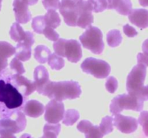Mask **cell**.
<instances>
[{
    "label": "cell",
    "instance_id": "obj_1",
    "mask_svg": "<svg viewBox=\"0 0 148 138\" xmlns=\"http://www.w3.org/2000/svg\"><path fill=\"white\" fill-rule=\"evenodd\" d=\"M82 93L79 83L74 80L53 82L49 81L42 91V95L49 99L62 101L66 99H75Z\"/></svg>",
    "mask_w": 148,
    "mask_h": 138
},
{
    "label": "cell",
    "instance_id": "obj_2",
    "mask_svg": "<svg viewBox=\"0 0 148 138\" xmlns=\"http://www.w3.org/2000/svg\"><path fill=\"white\" fill-rule=\"evenodd\" d=\"M88 9H91L88 1L83 0H62L59 6L64 21L70 27H76L79 17Z\"/></svg>",
    "mask_w": 148,
    "mask_h": 138
},
{
    "label": "cell",
    "instance_id": "obj_3",
    "mask_svg": "<svg viewBox=\"0 0 148 138\" xmlns=\"http://www.w3.org/2000/svg\"><path fill=\"white\" fill-rule=\"evenodd\" d=\"M53 46L56 55L66 57L72 63H77L82 58V50L77 40L60 38L54 42Z\"/></svg>",
    "mask_w": 148,
    "mask_h": 138
},
{
    "label": "cell",
    "instance_id": "obj_4",
    "mask_svg": "<svg viewBox=\"0 0 148 138\" xmlns=\"http://www.w3.org/2000/svg\"><path fill=\"white\" fill-rule=\"evenodd\" d=\"M0 102L10 110L20 108L24 103V96L17 88L5 80H0Z\"/></svg>",
    "mask_w": 148,
    "mask_h": 138
},
{
    "label": "cell",
    "instance_id": "obj_5",
    "mask_svg": "<svg viewBox=\"0 0 148 138\" xmlns=\"http://www.w3.org/2000/svg\"><path fill=\"white\" fill-rule=\"evenodd\" d=\"M79 41L85 48L94 54H101L104 49L103 34L98 27L89 26L85 32L79 36Z\"/></svg>",
    "mask_w": 148,
    "mask_h": 138
},
{
    "label": "cell",
    "instance_id": "obj_6",
    "mask_svg": "<svg viewBox=\"0 0 148 138\" xmlns=\"http://www.w3.org/2000/svg\"><path fill=\"white\" fill-rule=\"evenodd\" d=\"M144 107V101L130 94L118 95L113 99L110 104V112L113 114H120L124 109L141 112Z\"/></svg>",
    "mask_w": 148,
    "mask_h": 138
},
{
    "label": "cell",
    "instance_id": "obj_7",
    "mask_svg": "<svg viewBox=\"0 0 148 138\" xmlns=\"http://www.w3.org/2000/svg\"><path fill=\"white\" fill-rule=\"evenodd\" d=\"M146 67L142 64H137L132 69L127 80V90L129 94L137 98V96L144 88L146 78Z\"/></svg>",
    "mask_w": 148,
    "mask_h": 138
},
{
    "label": "cell",
    "instance_id": "obj_8",
    "mask_svg": "<svg viewBox=\"0 0 148 138\" xmlns=\"http://www.w3.org/2000/svg\"><path fill=\"white\" fill-rule=\"evenodd\" d=\"M81 68L85 73L97 78H105L111 73V66L107 62L94 57H88L81 64Z\"/></svg>",
    "mask_w": 148,
    "mask_h": 138
},
{
    "label": "cell",
    "instance_id": "obj_9",
    "mask_svg": "<svg viewBox=\"0 0 148 138\" xmlns=\"http://www.w3.org/2000/svg\"><path fill=\"white\" fill-rule=\"evenodd\" d=\"M26 118L20 111L16 112L15 118H4L0 119V135H14L25 129L26 126Z\"/></svg>",
    "mask_w": 148,
    "mask_h": 138
},
{
    "label": "cell",
    "instance_id": "obj_10",
    "mask_svg": "<svg viewBox=\"0 0 148 138\" xmlns=\"http://www.w3.org/2000/svg\"><path fill=\"white\" fill-rule=\"evenodd\" d=\"M64 105L62 101L51 99L45 108V120L49 124H57L63 119Z\"/></svg>",
    "mask_w": 148,
    "mask_h": 138
},
{
    "label": "cell",
    "instance_id": "obj_11",
    "mask_svg": "<svg viewBox=\"0 0 148 138\" xmlns=\"http://www.w3.org/2000/svg\"><path fill=\"white\" fill-rule=\"evenodd\" d=\"M114 125L122 133L131 134L138 127L137 119L132 116H124L121 114H114Z\"/></svg>",
    "mask_w": 148,
    "mask_h": 138
},
{
    "label": "cell",
    "instance_id": "obj_12",
    "mask_svg": "<svg viewBox=\"0 0 148 138\" xmlns=\"http://www.w3.org/2000/svg\"><path fill=\"white\" fill-rule=\"evenodd\" d=\"M11 38L18 43H24L31 46L35 43L34 34L30 31H25L17 22L13 23L10 31Z\"/></svg>",
    "mask_w": 148,
    "mask_h": 138
},
{
    "label": "cell",
    "instance_id": "obj_13",
    "mask_svg": "<svg viewBox=\"0 0 148 138\" xmlns=\"http://www.w3.org/2000/svg\"><path fill=\"white\" fill-rule=\"evenodd\" d=\"M12 80L15 85L17 90L23 94L24 97L28 96L36 90L34 81H31L21 75L14 74L12 76Z\"/></svg>",
    "mask_w": 148,
    "mask_h": 138
},
{
    "label": "cell",
    "instance_id": "obj_14",
    "mask_svg": "<svg viewBox=\"0 0 148 138\" xmlns=\"http://www.w3.org/2000/svg\"><path fill=\"white\" fill-rule=\"evenodd\" d=\"M13 10L16 21L19 24H26L31 20V13L29 10L28 6L21 0H14Z\"/></svg>",
    "mask_w": 148,
    "mask_h": 138
},
{
    "label": "cell",
    "instance_id": "obj_15",
    "mask_svg": "<svg viewBox=\"0 0 148 138\" xmlns=\"http://www.w3.org/2000/svg\"><path fill=\"white\" fill-rule=\"evenodd\" d=\"M33 77H34V83L36 85V91L39 94H41L43 89L50 81L49 72L43 66H38L35 68Z\"/></svg>",
    "mask_w": 148,
    "mask_h": 138
},
{
    "label": "cell",
    "instance_id": "obj_16",
    "mask_svg": "<svg viewBox=\"0 0 148 138\" xmlns=\"http://www.w3.org/2000/svg\"><path fill=\"white\" fill-rule=\"evenodd\" d=\"M129 20L133 24L141 29L148 27V10L134 9L129 14Z\"/></svg>",
    "mask_w": 148,
    "mask_h": 138
},
{
    "label": "cell",
    "instance_id": "obj_17",
    "mask_svg": "<svg viewBox=\"0 0 148 138\" xmlns=\"http://www.w3.org/2000/svg\"><path fill=\"white\" fill-rule=\"evenodd\" d=\"M77 129L85 135V138H103L104 136L99 126H94L88 120H82L77 124Z\"/></svg>",
    "mask_w": 148,
    "mask_h": 138
},
{
    "label": "cell",
    "instance_id": "obj_18",
    "mask_svg": "<svg viewBox=\"0 0 148 138\" xmlns=\"http://www.w3.org/2000/svg\"><path fill=\"white\" fill-rule=\"evenodd\" d=\"M107 9H115L121 15H129L132 10L131 0H106Z\"/></svg>",
    "mask_w": 148,
    "mask_h": 138
},
{
    "label": "cell",
    "instance_id": "obj_19",
    "mask_svg": "<svg viewBox=\"0 0 148 138\" xmlns=\"http://www.w3.org/2000/svg\"><path fill=\"white\" fill-rule=\"evenodd\" d=\"M45 108L43 103L36 100H30L26 102L23 107L25 114L30 117L36 118L42 115L44 112Z\"/></svg>",
    "mask_w": 148,
    "mask_h": 138
},
{
    "label": "cell",
    "instance_id": "obj_20",
    "mask_svg": "<svg viewBox=\"0 0 148 138\" xmlns=\"http://www.w3.org/2000/svg\"><path fill=\"white\" fill-rule=\"evenodd\" d=\"M31 46L18 43L15 48V57L21 61H27L31 57Z\"/></svg>",
    "mask_w": 148,
    "mask_h": 138
},
{
    "label": "cell",
    "instance_id": "obj_21",
    "mask_svg": "<svg viewBox=\"0 0 148 138\" xmlns=\"http://www.w3.org/2000/svg\"><path fill=\"white\" fill-rule=\"evenodd\" d=\"M92 12L90 9L85 10L78 18L77 22V26L83 29L90 26L94 22V17Z\"/></svg>",
    "mask_w": 148,
    "mask_h": 138
},
{
    "label": "cell",
    "instance_id": "obj_22",
    "mask_svg": "<svg viewBox=\"0 0 148 138\" xmlns=\"http://www.w3.org/2000/svg\"><path fill=\"white\" fill-rule=\"evenodd\" d=\"M51 50L45 45H38L34 50V57L38 63H46L51 55Z\"/></svg>",
    "mask_w": 148,
    "mask_h": 138
},
{
    "label": "cell",
    "instance_id": "obj_23",
    "mask_svg": "<svg viewBox=\"0 0 148 138\" xmlns=\"http://www.w3.org/2000/svg\"><path fill=\"white\" fill-rule=\"evenodd\" d=\"M43 17H44L46 26L55 29L60 25L61 19L59 14L55 10H48V12Z\"/></svg>",
    "mask_w": 148,
    "mask_h": 138
},
{
    "label": "cell",
    "instance_id": "obj_24",
    "mask_svg": "<svg viewBox=\"0 0 148 138\" xmlns=\"http://www.w3.org/2000/svg\"><path fill=\"white\" fill-rule=\"evenodd\" d=\"M60 131V124H46L43 126V135L40 138H57Z\"/></svg>",
    "mask_w": 148,
    "mask_h": 138
},
{
    "label": "cell",
    "instance_id": "obj_25",
    "mask_svg": "<svg viewBox=\"0 0 148 138\" xmlns=\"http://www.w3.org/2000/svg\"><path fill=\"white\" fill-rule=\"evenodd\" d=\"M106 40L110 47H115L121 44L122 41V36L119 30H112L107 34Z\"/></svg>",
    "mask_w": 148,
    "mask_h": 138
},
{
    "label": "cell",
    "instance_id": "obj_26",
    "mask_svg": "<svg viewBox=\"0 0 148 138\" xmlns=\"http://www.w3.org/2000/svg\"><path fill=\"white\" fill-rule=\"evenodd\" d=\"M79 118V113L75 109H68L64 114L63 122L64 124L66 126H72L73 125Z\"/></svg>",
    "mask_w": 148,
    "mask_h": 138
},
{
    "label": "cell",
    "instance_id": "obj_27",
    "mask_svg": "<svg viewBox=\"0 0 148 138\" xmlns=\"http://www.w3.org/2000/svg\"><path fill=\"white\" fill-rule=\"evenodd\" d=\"M99 128L103 135L112 132L114 130V118L110 116H106L103 118L99 125Z\"/></svg>",
    "mask_w": 148,
    "mask_h": 138
},
{
    "label": "cell",
    "instance_id": "obj_28",
    "mask_svg": "<svg viewBox=\"0 0 148 138\" xmlns=\"http://www.w3.org/2000/svg\"><path fill=\"white\" fill-rule=\"evenodd\" d=\"M49 66L53 70H59L64 68V60L63 57H60L59 55H56V53L51 54L48 60Z\"/></svg>",
    "mask_w": 148,
    "mask_h": 138
},
{
    "label": "cell",
    "instance_id": "obj_29",
    "mask_svg": "<svg viewBox=\"0 0 148 138\" xmlns=\"http://www.w3.org/2000/svg\"><path fill=\"white\" fill-rule=\"evenodd\" d=\"M15 53V47L10 43L5 41H0V56L8 58Z\"/></svg>",
    "mask_w": 148,
    "mask_h": 138
},
{
    "label": "cell",
    "instance_id": "obj_30",
    "mask_svg": "<svg viewBox=\"0 0 148 138\" xmlns=\"http://www.w3.org/2000/svg\"><path fill=\"white\" fill-rule=\"evenodd\" d=\"M32 27L35 32L42 34L46 27V22L43 16H37L32 21Z\"/></svg>",
    "mask_w": 148,
    "mask_h": 138
},
{
    "label": "cell",
    "instance_id": "obj_31",
    "mask_svg": "<svg viewBox=\"0 0 148 138\" xmlns=\"http://www.w3.org/2000/svg\"><path fill=\"white\" fill-rule=\"evenodd\" d=\"M92 12L99 13L107 9V3L106 0H88Z\"/></svg>",
    "mask_w": 148,
    "mask_h": 138
},
{
    "label": "cell",
    "instance_id": "obj_32",
    "mask_svg": "<svg viewBox=\"0 0 148 138\" xmlns=\"http://www.w3.org/2000/svg\"><path fill=\"white\" fill-rule=\"evenodd\" d=\"M10 68L14 70L17 75H23L25 72L23 64L20 60L17 59L16 57L13 58L10 63Z\"/></svg>",
    "mask_w": 148,
    "mask_h": 138
},
{
    "label": "cell",
    "instance_id": "obj_33",
    "mask_svg": "<svg viewBox=\"0 0 148 138\" xmlns=\"http://www.w3.org/2000/svg\"><path fill=\"white\" fill-rule=\"evenodd\" d=\"M137 122L143 126L145 135L148 137V111H143L141 112Z\"/></svg>",
    "mask_w": 148,
    "mask_h": 138
},
{
    "label": "cell",
    "instance_id": "obj_34",
    "mask_svg": "<svg viewBox=\"0 0 148 138\" xmlns=\"http://www.w3.org/2000/svg\"><path fill=\"white\" fill-rule=\"evenodd\" d=\"M43 34H44L46 38L49 39L51 41L56 42L59 39V34L55 31L54 29L48 27V26H46L43 32Z\"/></svg>",
    "mask_w": 148,
    "mask_h": 138
},
{
    "label": "cell",
    "instance_id": "obj_35",
    "mask_svg": "<svg viewBox=\"0 0 148 138\" xmlns=\"http://www.w3.org/2000/svg\"><path fill=\"white\" fill-rule=\"evenodd\" d=\"M106 88L109 93H114L118 88V80L114 76H110L106 82Z\"/></svg>",
    "mask_w": 148,
    "mask_h": 138
},
{
    "label": "cell",
    "instance_id": "obj_36",
    "mask_svg": "<svg viewBox=\"0 0 148 138\" xmlns=\"http://www.w3.org/2000/svg\"><path fill=\"white\" fill-rule=\"evenodd\" d=\"M42 3L46 9L55 10L59 9L60 1L59 0H42Z\"/></svg>",
    "mask_w": 148,
    "mask_h": 138
},
{
    "label": "cell",
    "instance_id": "obj_37",
    "mask_svg": "<svg viewBox=\"0 0 148 138\" xmlns=\"http://www.w3.org/2000/svg\"><path fill=\"white\" fill-rule=\"evenodd\" d=\"M123 30H124V34L129 37H134L138 34V32H137V30L133 27L130 26L129 24H125L123 27Z\"/></svg>",
    "mask_w": 148,
    "mask_h": 138
},
{
    "label": "cell",
    "instance_id": "obj_38",
    "mask_svg": "<svg viewBox=\"0 0 148 138\" xmlns=\"http://www.w3.org/2000/svg\"><path fill=\"white\" fill-rule=\"evenodd\" d=\"M137 62L138 64H142L145 67H148V55L144 53H140L137 55Z\"/></svg>",
    "mask_w": 148,
    "mask_h": 138
},
{
    "label": "cell",
    "instance_id": "obj_39",
    "mask_svg": "<svg viewBox=\"0 0 148 138\" xmlns=\"http://www.w3.org/2000/svg\"><path fill=\"white\" fill-rule=\"evenodd\" d=\"M137 98L143 101H148V85L144 86L143 90L140 91V93L137 96Z\"/></svg>",
    "mask_w": 148,
    "mask_h": 138
},
{
    "label": "cell",
    "instance_id": "obj_40",
    "mask_svg": "<svg viewBox=\"0 0 148 138\" xmlns=\"http://www.w3.org/2000/svg\"><path fill=\"white\" fill-rule=\"evenodd\" d=\"M7 65H8L7 58L0 56V73L7 68Z\"/></svg>",
    "mask_w": 148,
    "mask_h": 138
},
{
    "label": "cell",
    "instance_id": "obj_41",
    "mask_svg": "<svg viewBox=\"0 0 148 138\" xmlns=\"http://www.w3.org/2000/svg\"><path fill=\"white\" fill-rule=\"evenodd\" d=\"M143 50L144 53L148 55V39L145 40L143 44Z\"/></svg>",
    "mask_w": 148,
    "mask_h": 138
},
{
    "label": "cell",
    "instance_id": "obj_42",
    "mask_svg": "<svg viewBox=\"0 0 148 138\" xmlns=\"http://www.w3.org/2000/svg\"><path fill=\"white\" fill-rule=\"evenodd\" d=\"M23 3L28 5H34L38 1V0H21Z\"/></svg>",
    "mask_w": 148,
    "mask_h": 138
},
{
    "label": "cell",
    "instance_id": "obj_43",
    "mask_svg": "<svg viewBox=\"0 0 148 138\" xmlns=\"http://www.w3.org/2000/svg\"><path fill=\"white\" fill-rule=\"evenodd\" d=\"M139 2L143 7H148V0H139Z\"/></svg>",
    "mask_w": 148,
    "mask_h": 138
},
{
    "label": "cell",
    "instance_id": "obj_44",
    "mask_svg": "<svg viewBox=\"0 0 148 138\" xmlns=\"http://www.w3.org/2000/svg\"><path fill=\"white\" fill-rule=\"evenodd\" d=\"M0 138H16L14 135H0Z\"/></svg>",
    "mask_w": 148,
    "mask_h": 138
},
{
    "label": "cell",
    "instance_id": "obj_45",
    "mask_svg": "<svg viewBox=\"0 0 148 138\" xmlns=\"http://www.w3.org/2000/svg\"><path fill=\"white\" fill-rule=\"evenodd\" d=\"M20 138H33V137L31 136V135H29V134L25 133V134H23V135H22Z\"/></svg>",
    "mask_w": 148,
    "mask_h": 138
},
{
    "label": "cell",
    "instance_id": "obj_46",
    "mask_svg": "<svg viewBox=\"0 0 148 138\" xmlns=\"http://www.w3.org/2000/svg\"><path fill=\"white\" fill-rule=\"evenodd\" d=\"M1 1H2V0H0V10L1 9Z\"/></svg>",
    "mask_w": 148,
    "mask_h": 138
}]
</instances>
